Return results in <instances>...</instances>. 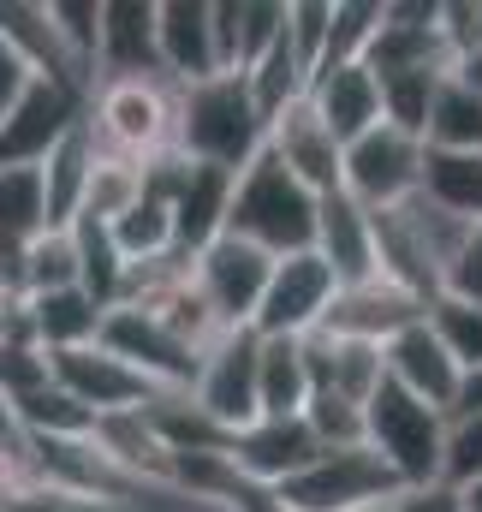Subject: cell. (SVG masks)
Returning <instances> with one entry per match:
<instances>
[{
  "instance_id": "277c9868",
  "label": "cell",
  "mask_w": 482,
  "mask_h": 512,
  "mask_svg": "<svg viewBox=\"0 0 482 512\" xmlns=\"http://www.w3.org/2000/svg\"><path fill=\"white\" fill-rule=\"evenodd\" d=\"M173 114H179V90L167 78H108L90 90L84 126L96 137V149L149 161L173 149Z\"/></svg>"
},
{
  "instance_id": "ab89813d",
  "label": "cell",
  "mask_w": 482,
  "mask_h": 512,
  "mask_svg": "<svg viewBox=\"0 0 482 512\" xmlns=\"http://www.w3.org/2000/svg\"><path fill=\"white\" fill-rule=\"evenodd\" d=\"M441 483L447 489H471L482 483V411H453L447 435H441Z\"/></svg>"
},
{
  "instance_id": "db71d44e",
  "label": "cell",
  "mask_w": 482,
  "mask_h": 512,
  "mask_svg": "<svg viewBox=\"0 0 482 512\" xmlns=\"http://www.w3.org/2000/svg\"><path fill=\"white\" fill-rule=\"evenodd\" d=\"M358 512H393V507H387V501H381V507H358Z\"/></svg>"
},
{
  "instance_id": "6da1fadb",
  "label": "cell",
  "mask_w": 482,
  "mask_h": 512,
  "mask_svg": "<svg viewBox=\"0 0 482 512\" xmlns=\"http://www.w3.org/2000/svg\"><path fill=\"white\" fill-rule=\"evenodd\" d=\"M268 143V120L244 84V72H215L203 84L179 90V114H173V149L197 167H221L244 173Z\"/></svg>"
},
{
  "instance_id": "7402d4cb",
  "label": "cell",
  "mask_w": 482,
  "mask_h": 512,
  "mask_svg": "<svg viewBox=\"0 0 482 512\" xmlns=\"http://www.w3.org/2000/svg\"><path fill=\"white\" fill-rule=\"evenodd\" d=\"M221 72H250L286 36V0H215L209 6Z\"/></svg>"
},
{
  "instance_id": "f5cc1de1",
  "label": "cell",
  "mask_w": 482,
  "mask_h": 512,
  "mask_svg": "<svg viewBox=\"0 0 482 512\" xmlns=\"http://www.w3.org/2000/svg\"><path fill=\"white\" fill-rule=\"evenodd\" d=\"M465 512H482V483H471V489H465Z\"/></svg>"
},
{
  "instance_id": "cb8c5ba5",
  "label": "cell",
  "mask_w": 482,
  "mask_h": 512,
  "mask_svg": "<svg viewBox=\"0 0 482 512\" xmlns=\"http://www.w3.org/2000/svg\"><path fill=\"white\" fill-rule=\"evenodd\" d=\"M304 370H310V393H334L352 405H369V393L387 376L375 346L328 340V334H304Z\"/></svg>"
},
{
  "instance_id": "f6af8a7d",
  "label": "cell",
  "mask_w": 482,
  "mask_h": 512,
  "mask_svg": "<svg viewBox=\"0 0 482 512\" xmlns=\"http://www.w3.org/2000/svg\"><path fill=\"white\" fill-rule=\"evenodd\" d=\"M36 387H48V352H36V346H0V399L18 405Z\"/></svg>"
},
{
  "instance_id": "816d5d0a",
  "label": "cell",
  "mask_w": 482,
  "mask_h": 512,
  "mask_svg": "<svg viewBox=\"0 0 482 512\" xmlns=\"http://www.w3.org/2000/svg\"><path fill=\"white\" fill-rule=\"evenodd\" d=\"M60 512H120V501H108V495H66Z\"/></svg>"
},
{
  "instance_id": "9a60e30c",
  "label": "cell",
  "mask_w": 482,
  "mask_h": 512,
  "mask_svg": "<svg viewBox=\"0 0 482 512\" xmlns=\"http://www.w3.org/2000/svg\"><path fill=\"white\" fill-rule=\"evenodd\" d=\"M381 370H387V382L405 387L411 399H423L429 411H453L459 405V387H465V370L447 358V346L429 334V322H411L405 334H393L387 346H381Z\"/></svg>"
},
{
  "instance_id": "2e32d148",
  "label": "cell",
  "mask_w": 482,
  "mask_h": 512,
  "mask_svg": "<svg viewBox=\"0 0 482 512\" xmlns=\"http://www.w3.org/2000/svg\"><path fill=\"white\" fill-rule=\"evenodd\" d=\"M316 453H322V441L310 435L304 417H256V423H244L239 435H233V447H227V459L239 465V477L262 483V489L292 483Z\"/></svg>"
},
{
  "instance_id": "7a4b0ae2",
  "label": "cell",
  "mask_w": 482,
  "mask_h": 512,
  "mask_svg": "<svg viewBox=\"0 0 482 512\" xmlns=\"http://www.w3.org/2000/svg\"><path fill=\"white\" fill-rule=\"evenodd\" d=\"M227 233L268 256H298L316 245V191H304L268 149L233 173V203H227Z\"/></svg>"
},
{
  "instance_id": "e575fe53",
  "label": "cell",
  "mask_w": 482,
  "mask_h": 512,
  "mask_svg": "<svg viewBox=\"0 0 482 512\" xmlns=\"http://www.w3.org/2000/svg\"><path fill=\"white\" fill-rule=\"evenodd\" d=\"M423 322H429V334L447 346V358H453L465 376L482 370V304L453 298V292H435V298L423 304Z\"/></svg>"
},
{
  "instance_id": "4316f807",
  "label": "cell",
  "mask_w": 482,
  "mask_h": 512,
  "mask_svg": "<svg viewBox=\"0 0 482 512\" xmlns=\"http://www.w3.org/2000/svg\"><path fill=\"white\" fill-rule=\"evenodd\" d=\"M90 167H96V137L90 126L66 131L54 143V155L42 161V191H48V227H72L78 209H84V191H90Z\"/></svg>"
},
{
  "instance_id": "52a82bcc",
  "label": "cell",
  "mask_w": 482,
  "mask_h": 512,
  "mask_svg": "<svg viewBox=\"0 0 482 512\" xmlns=\"http://www.w3.org/2000/svg\"><path fill=\"white\" fill-rule=\"evenodd\" d=\"M340 280L334 268L322 262L316 251H298V256H274L268 268V286H262V304H256V334L262 340H304L322 328L328 304H334Z\"/></svg>"
},
{
  "instance_id": "603a6c76",
  "label": "cell",
  "mask_w": 482,
  "mask_h": 512,
  "mask_svg": "<svg viewBox=\"0 0 482 512\" xmlns=\"http://www.w3.org/2000/svg\"><path fill=\"white\" fill-rule=\"evenodd\" d=\"M310 108L328 120V131L340 137V143H358L363 131L381 126V90H375V72L369 66H328V72H316L310 78Z\"/></svg>"
},
{
  "instance_id": "30bf717a",
  "label": "cell",
  "mask_w": 482,
  "mask_h": 512,
  "mask_svg": "<svg viewBox=\"0 0 482 512\" xmlns=\"http://www.w3.org/2000/svg\"><path fill=\"white\" fill-rule=\"evenodd\" d=\"M84 108H90L84 90H66L54 78H30V90L0 120V167H42L54 155V143L84 120Z\"/></svg>"
},
{
  "instance_id": "f546056e",
  "label": "cell",
  "mask_w": 482,
  "mask_h": 512,
  "mask_svg": "<svg viewBox=\"0 0 482 512\" xmlns=\"http://www.w3.org/2000/svg\"><path fill=\"white\" fill-rule=\"evenodd\" d=\"M304 399H310L304 340H262V364H256V417H298Z\"/></svg>"
},
{
  "instance_id": "8fae6325",
  "label": "cell",
  "mask_w": 482,
  "mask_h": 512,
  "mask_svg": "<svg viewBox=\"0 0 482 512\" xmlns=\"http://www.w3.org/2000/svg\"><path fill=\"white\" fill-rule=\"evenodd\" d=\"M256 364H262V334L256 328H233L203 352V370L191 382V399L227 429L239 435L244 423H256Z\"/></svg>"
},
{
  "instance_id": "ba28073f",
  "label": "cell",
  "mask_w": 482,
  "mask_h": 512,
  "mask_svg": "<svg viewBox=\"0 0 482 512\" xmlns=\"http://www.w3.org/2000/svg\"><path fill=\"white\" fill-rule=\"evenodd\" d=\"M96 346H108L120 364H131L143 382L161 387V393H191L197 370H203V352L185 346L179 334H167V328H161L149 310H137V304H114V310L102 316Z\"/></svg>"
},
{
  "instance_id": "bcb514c9",
  "label": "cell",
  "mask_w": 482,
  "mask_h": 512,
  "mask_svg": "<svg viewBox=\"0 0 482 512\" xmlns=\"http://www.w3.org/2000/svg\"><path fill=\"white\" fill-rule=\"evenodd\" d=\"M441 292H453V298H471V304H482V221H477V227H465L459 251L447 256Z\"/></svg>"
},
{
  "instance_id": "9c48e42d",
  "label": "cell",
  "mask_w": 482,
  "mask_h": 512,
  "mask_svg": "<svg viewBox=\"0 0 482 512\" xmlns=\"http://www.w3.org/2000/svg\"><path fill=\"white\" fill-rule=\"evenodd\" d=\"M268 268H274V256L256 251V245H244V239H233V233H221L215 245L197 251V262H191V286H197V298L209 304V316H215L221 334L256 322Z\"/></svg>"
},
{
  "instance_id": "d590c367",
  "label": "cell",
  "mask_w": 482,
  "mask_h": 512,
  "mask_svg": "<svg viewBox=\"0 0 482 512\" xmlns=\"http://www.w3.org/2000/svg\"><path fill=\"white\" fill-rule=\"evenodd\" d=\"M108 239H114V251L125 256V268L179 251V239H173V209L155 203V197H137L120 221H108Z\"/></svg>"
},
{
  "instance_id": "8d00e7d4",
  "label": "cell",
  "mask_w": 482,
  "mask_h": 512,
  "mask_svg": "<svg viewBox=\"0 0 482 512\" xmlns=\"http://www.w3.org/2000/svg\"><path fill=\"white\" fill-rule=\"evenodd\" d=\"M143 197V161H131V155H108V149H96V167H90V191H84V209L78 215H90V221H120L125 209Z\"/></svg>"
},
{
  "instance_id": "ffe728a7",
  "label": "cell",
  "mask_w": 482,
  "mask_h": 512,
  "mask_svg": "<svg viewBox=\"0 0 482 512\" xmlns=\"http://www.w3.org/2000/svg\"><path fill=\"white\" fill-rule=\"evenodd\" d=\"M108 78H161V48H155V0H102L96 84H108Z\"/></svg>"
},
{
  "instance_id": "681fc988",
  "label": "cell",
  "mask_w": 482,
  "mask_h": 512,
  "mask_svg": "<svg viewBox=\"0 0 482 512\" xmlns=\"http://www.w3.org/2000/svg\"><path fill=\"white\" fill-rule=\"evenodd\" d=\"M30 78H36V72H30V66H24V60L0 42V120H6V114H12V102L30 90Z\"/></svg>"
},
{
  "instance_id": "4dcf8cb0",
  "label": "cell",
  "mask_w": 482,
  "mask_h": 512,
  "mask_svg": "<svg viewBox=\"0 0 482 512\" xmlns=\"http://www.w3.org/2000/svg\"><path fill=\"white\" fill-rule=\"evenodd\" d=\"M423 149H453V155H482V96L465 78H441L429 126H423Z\"/></svg>"
},
{
  "instance_id": "c3c4849f",
  "label": "cell",
  "mask_w": 482,
  "mask_h": 512,
  "mask_svg": "<svg viewBox=\"0 0 482 512\" xmlns=\"http://www.w3.org/2000/svg\"><path fill=\"white\" fill-rule=\"evenodd\" d=\"M66 495L48 489V483H6L0 489V512H60Z\"/></svg>"
},
{
  "instance_id": "f907efd6",
  "label": "cell",
  "mask_w": 482,
  "mask_h": 512,
  "mask_svg": "<svg viewBox=\"0 0 482 512\" xmlns=\"http://www.w3.org/2000/svg\"><path fill=\"white\" fill-rule=\"evenodd\" d=\"M453 411H482V370H471V376H465V387H459V405H453ZM453 411H447V417H453Z\"/></svg>"
},
{
  "instance_id": "4fadbf2b",
  "label": "cell",
  "mask_w": 482,
  "mask_h": 512,
  "mask_svg": "<svg viewBox=\"0 0 482 512\" xmlns=\"http://www.w3.org/2000/svg\"><path fill=\"white\" fill-rule=\"evenodd\" d=\"M48 376L66 387L90 417H114V411H143L161 387H149L131 364H120L108 346H78V352H54Z\"/></svg>"
},
{
  "instance_id": "3957f363",
  "label": "cell",
  "mask_w": 482,
  "mask_h": 512,
  "mask_svg": "<svg viewBox=\"0 0 482 512\" xmlns=\"http://www.w3.org/2000/svg\"><path fill=\"white\" fill-rule=\"evenodd\" d=\"M441 435H447L441 411H429L423 399H411L405 387L381 376V387L363 405V447L399 477V489L441 483Z\"/></svg>"
},
{
  "instance_id": "ee69618b",
  "label": "cell",
  "mask_w": 482,
  "mask_h": 512,
  "mask_svg": "<svg viewBox=\"0 0 482 512\" xmlns=\"http://www.w3.org/2000/svg\"><path fill=\"white\" fill-rule=\"evenodd\" d=\"M441 48L447 66H465L471 54H482V0H441Z\"/></svg>"
},
{
  "instance_id": "8992f818",
  "label": "cell",
  "mask_w": 482,
  "mask_h": 512,
  "mask_svg": "<svg viewBox=\"0 0 482 512\" xmlns=\"http://www.w3.org/2000/svg\"><path fill=\"white\" fill-rule=\"evenodd\" d=\"M340 191L358 197L363 209H399L423 191V137L393 126L363 131L358 143H346V167H340Z\"/></svg>"
},
{
  "instance_id": "d6986e66",
  "label": "cell",
  "mask_w": 482,
  "mask_h": 512,
  "mask_svg": "<svg viewBox=\"0 0 482 512\" xmlns=\"http://www.w3.org/2000/svg\"><path fill=\"white\" fill-rule=\"evenodd\" d=\"M0 42L36 72V78H54V84H66V90H96V78L66 54V42H60V30H54V18H48V0H0Z\"/></svg>"
},
{
  "instance_id": "60d3db41",
  "label": "cell",
  "mask_w": 482,
  "mask_h": 512,
  "mask_svg": "<svg viewBox=\"0 0 482 512\" xmlns=\"http://www.w3.org/2000/svg\"><path fill=\"white\" fill-rule=\"evenodd\" d=\"M328 24H334V0H286V48L298 54L304 78H316V72H322Z\"/></svg>"
},
{
  "instance_id": "ac0fdd59",
  "label": "cell",
  "mask_w": 482,
  "mask_h": 512,
  "mask_svg": "<svg viewBox=\"0 0 482 512\" xmlns=\"http://www.w3.org/2000/svg\"><path fill=\"white\" fill-rule=\"evenodd\" d=\"M155 48H161V78L173 90L215 78L221 60L209 30V0H155Z\"/></svg>"
},
{
  "instance_id": "74e56055",
  "label": "cell",
  "mask_w": 482,
  "mask_h": 512,
  "mask_svg": "<svg viewBox=\"0 0 482 512\" xmlns=\"http://www.w3.org/2000/svg\"><path fill=\"white\" fill-rule=\"evenodd\" d=\"M60 286H78V245H72V227H48L42 239L24 245V298L60 292Z\"/></svg>"
},
{
  "instance_id": "83f0119b",
  "label": "cell",
  "mask_w": 482,
  "mask_h": 512,
  "mask_svg": "<svg viewBox=\"0 0 482 512\" xmlns=\"http://www.w3.org/2000/svg\"><path fill=\"white\" fill-rule=\"evenodd\" d=\"M429 209L453 221H482V155H453V149H423V191Z\"/></svg>"
},
{
  "instance_id": "b9f144b4",
  "label": "cell",
  "mask_w": 482,
  "mask_h": 512,
  "mask_svg": "<svg viewBox=\"0 0 482 512\" xmlns=\"http://www.w3.org/2000/svg\"><path fill=\"white\" fill-rule=\"evenodd\" d=\"M48 18L66 42V54L96 78V42H102V0H48Z\"/></svg>"
},
{
  "instance_id": "5bb4252c",
  "label": "cell",
  "mask_w": 482,
  "mask_h": 512,
  "mask_svg": "<svg viewBox=\"0 0 482 512\" xmlns=\"http://www.w3.org/2000/svg\"><path fill=\"white\" fill-rule=\"evenodd\" d=\"M411 322H423V304L375 274V280H358V286H340V292H334V304H328V316H322L316 334L352 340V346H375V352H381V346H387L393 334H405Z\"/></svg>"
},
{
  "instance_id": "1f68e13d",
  "label": "cell",
  "mask_w": 482,
  "mask_h": 512,
  "mask_svg": "<svg viewBox=\"0 0 482 512\" xmlns=\"http://www.w3.org/2000/svg\"><path fill=\"white\" fill-rule=\"evenodd\" d=\"M441 78H447L441 66L375 72V90H381V126L423 137V126H429V108H435V90H441Z\"/></svg>"
},
{
  "instance_id": "7c38bea8",
  "label": "cell",
  "mask_w": 482,
  "mask_h": 512,
  "mask_svg": "<svg viewBox=\"0 0 482 512\" xmlns=\"http://www.w3.org/2000/svg\"><path fill=\"white\" fill-rule=\"evenodd\" d=\"M304 191H316V197H328V191H340V167H346V143L328 131V120L310 108V96H298V102H286L274 120H268V143H262Z\"/></svg>"
},
{
  "instance_id": "f35d334b",
  "label": "cell",
  "mask_w": 482,
  "mask_h": 512,
  "mask_svg": "<svg viewBox=\"0 0 482 512\" xmlns=\"http://www.w3.org/2000/svg\"><path fill=\"white\" fill-rule=\"evenodd\" d=\"M375 24H381V0H334L322 72L328 66H358L363 54H369V42H375Z\"/></svg>"
},
{
  "instance_id": "5b68a950",
  "label": "cell",
  "mask_w": 482,
  "mask_h": 512,
  "mask_svg": "<svg viewBox=\"0 0 482 512\" xmlns=\"http://www.w3.org/2000/svg\"><path fill=\"white\" fill-rule=\"evenodd\" d=\"M286 512H358V507H381L399 495V477L369 453V447H322L292 483L274 489Z\"/></svg>"
},
{
  "instance_id": "d6a6232c",
  "label": "cell",
  "mask_w": 482,
  "mask_h": 512,
  "mask_svg": "<svg viewBox=\"0 0 482 512\" xmlns=\"http://www.w3.org/2000/svg\"><path fill=\"white\" fill-rule=\"evenodd\" d=\"M48 233V191L42 167H0V239L30 245Z\"/></svg>"
},
{
  "instance_id": "484cf974",
  "label": "cell",
  "mask_w": 482,
  "mask_h": 512,
  "mask_svg": "<svg viewBox=\"0 0 482 512\" xmlns=\"http://www.w3.org/2000/svg\"><path fill=\"white\" fill-rule=\"evenodd\" d=\"M102 304L84 292V286H60V292H36L30 298V328H36V346L54 358V352H78V346H96L102 334Z\"/></svg>"
},
{
  "instance_id": "d4e9b609",
  "label": "cell",
  "mask_w": 482,
  "mask_h": 512,
  "mask_svg": "<svg viewBox=\"0 0 482 512\" xmlns=\"http://www.w3.org/2000/svg\"><path fill=\"white\" fill-rule=\"evenodd\" d=\"M227 203H233V173L191 161V179L173 197V239H179V251L197 256L203 245H215L227 233Z\"/></svg>"
},
{
  "instance_id": "44dd1931",
  "label": "cell",
  "mask_w": 482,
  "mask_h": 512,
  "mask_svg": "<svg viewBox=\"0 0 482 512\" xmlns=\"http://www.w3.org/2000/svg\"><path fill=\"white\" fill-rule=\"evenodd\" d=\"M310 251L334 268L340 286L375 280V221H369V209L346 191L316 197V245Z\"/></svg>"
},
{
  "instance_id": "7dc6e473",
  "label": "cell",
  "mask_w": 482,
  "mask_h": 512,
  "mask_svg": "<svg viewBox=\"0 0 482 512\" xmlns=\"http://www.w3.org/2000/svg\"><path fill=\"white\" fill-rule=\"evenodd\" d=\"M387 507L393 512H465V495L447 489V483H417V489H399Z\"/></svg>"
},
{
  "instance_id": "f1b7e54d",
  "label": "cell",
  "mask_w": 482,
  "mask_h": 512,
  "mask_svg": "<svg viewBox=\"0 0 482 512\" xmlns=\"http://www.w3.org/2000/svg\"><path fill=\"white\" fill-rule=\"evenodd\" d=\"M143 417H149V429L161 435L167 453H227V447H233V435H227L191 393H155V399L143 405Z\"/></svg>"
},
{
  "instance_id": "e0dca14e",
  "label": "cell",
  "mask_w": 482,
  "mask_h": 512,
  "mask_svg": "<svg viewBox=\"0 0 482 512\" xmlns=\"http://www.w3.org/2000/svg\"><path fill=\"white\" fill-rule=\"evenodd\" d=\"M441 0H381V24H375V42L363 54L369 72H405V66H447V48H441Z\"/></svg>"
},
{
  "instance_id": "7bdbcfd3",
  "label": "cell",
  "mask_w": 482,
  "mask_h": 512,
  "mask_svg": "<svg viewBox=\"0 0 482 512\" xmlns=\"http://www.w3.org/2000/svg\"><path fill=\"white\" fill-rule=\"evenodd\" d=\"M298 417L310 423V435H316L322 447H358V441H363V405H352V399L310 393Z\"/></svg>"
},
{
  "instance_id": "836d02e7",
  "label": "cell",
  "mask_w": 482,
  "mask_h": 512,
  "mask_svg": "<svg viewBox=\"0 0 482 512\" xmlns=\"http://www.w3.org/2000/svg\"><path fill=\"white\" fill-rule=\"evenodd\" d=\"M72 245H78V286H84L102 310H114L120 292H125V256L114 251L108 227L90 221V215H78V221H72Z\"/></svg>"
}]
</instances>
